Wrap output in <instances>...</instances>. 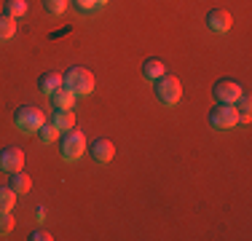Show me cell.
Returning <instances> with one entry per match:
<instances>
[{"label":"cell","instance_id":"cell-1","mask_svg":"<svg viewBox=\"0 0 252 241\" xmlns=\"http://www.w3.org/2000/svg\"><path fill=\"white\" fill-rule=\"evenodd\" d=\"M14 123H16V129L25 131V134H35V131L46 123V116H43V110H38V107H32V105H22L14 116Z\"/></svg>","mask_w":252,"mask_h":241},{"label":"cell","instance_id":"cell-2","mask_svg":"<svg viewBox=\"0 0 252 241\" xmlns=\"http://www.w3.org/2000/svg\"><path fill=\"white\" fill-rule=\"evenodd\" d=\"M180 96H183V86H180V81L175 75H161L158 81H156V99H158L161 105L175 107L180 102Z\"/></svg>","mask_w":252,"mask_h":241},{"label":"cell","instance_id":"cell-3","mask_svg":"<svg viewBox=\"0 0 252 241\" xmlns=\"http://www.w3.org/2000/svg\"><path fill=\"white\" fill-rule=\"evenodd\" d=\"M64 86L67 89H73L75 94H92L94 91V75L89 72L86 67H70L67 72H64Z\"/></svg>","mask_w":252,"mask_h":241},{"label":"cell","instance_id":"cell-4","mask_svg":"<svg viewBox=\"0 0 252 241\" xmlns=\"http://www.w3.org/2000/svg\"><path fill=\"white\" fill-rule=\"evenodd\" d=\"M83 153H86V137H83L78 129L64 131V137H62V150H59V155H62L64 161H78Z\"/></svg>","mask_w":252,"mask_h":241},{"label":"cell","instance_id":"cell-5","mask_svg":"<svg viewBox=\"0 0 252 241\" xmlns=\"http://www.w3.org/2000/svg\"><path fill=\"white\" fill-rule=\"evenodd\" d=\"M209 123H212L215 129H220V131L236 129V126H239V110H236L233 105H225V102H220V105L215 107L212 113H209Z\"/></svg>","mask_w":252,"mask_h":241},{"label":"cell","instance_id":"cell-6","mask_svg":"<svg viewBox=\"0 0 252 241\" xmlns=\"http://www.w3.org/2000/svg\"><path fill=\"white\" fill-rule=\"evenodd\" d=\"M215 99L218 102H225V105H236L239 102V96H242L244 91H242V83H236V81H218L215 83Z\"/></svg>","mask_w":252,"mask_h":241},{"label":"cell","instance_id":"cell-7","mask_svg":"<svg viewBox=\"0 0 252 241\" xmlns=\"http://www.w3.org/2000/svg\"><path fill=\"white\" fill-rule=\"evenodd\" d=\"M0 169L8 174L14 172H22L25 169V150L22 148H5L0 150Z\"/></svg>","mask_w":252,"mask_h":241},{"label":"cell","instance_id":"cell-8","mask_svg":"<svg viewBox=\"0 0 252 241\" xmlns=\"http://www.w3.org/2000/svg\"><path fill=\"white\" fill-rule=\"evenodd\" d=\"M231 24H233V19H231V14H228V11H223V8L209 11V16H207V27L212 30V32L223 35V32H228V30H231Z\"/></svg>","mask_w":252,"mask_h":241},{"label":"cell","instance_id":"cell-9","mask_svg":"<svg viewBox=\"0 0 252 241\" xmlns=\"http://www.w3.org/2000/svg\"><path fill=\"white\" fill-rule=\"evenodd\" d=\"M92 158L94 161H99V164H107V161H113V155H116V145H113L107 137H99L97 142L92 145Z\"/></svg>","mask_w":252,"mask_h":241},{"label":"cell","instance_id":"cell-10","mask_svg":"<svg viewBox=\"0 0 252 241\" xmlns=\"http://www.w3.org/2000/svg\"><path fill=\"white\" fill-rule=\"evenodd\" d=\"M75 96H78V94L73 91V89H67V86L62 83V86H59L57 91L51 94V105L57 107V110H70V107H73V102H75Z\"/></svg>","mask_w":252,"mask_h":241},{"label":"cell","instance_id":"cell-11","mask_svg":"<svg viewBox=\"0 0 252 241\" xmlns=\"http://www.w3.org/2000/svg\"><path fill=\"white\" fill-rule=\"evenodd\" d=\"M51 123L57 126V129L62 131V134H64V131L75 129V116H73L70 110H57V113H54V120H51Z\"/></svg>","mask_w":252,"mask_h":241},{"label":"cell","instance_id":"cell-12","mask_svg":"<svg viewBox=\"0 0 252 241\" xmlns=\"http://www.w3.org/2000/svg\"><path fill=\"white\" fill-rule=\"evenodd\" d=\"M142 72H145V78H151V81H158L161 75H166V64L161 62V59H145Z\"/></svg>","mask_w":252,"mask_h":241},{"label":"cell","instance_id":"cell-13","mask_svg":"<svg viewBox=\"0 0 252 241\" xmlns=\"http://www.w3.org/2000/svg\"><path fill=\"white\" fill-rule=\"evenodd\" d=\"M62 83L64 81H62L59 72H43V75H40V91H43V94H54Z\"/></svg>","mask_w":252,"mask_h":241},{"label":"cell","instance_id":"cell-14","mask_svg":"<svg viewBox=\"0 0 252 241\" xmlns=\"http://www.w3.org/2000/svg\"><path fill=\"white\" fill-rule=\"evenodd\" d=\"M11 188L25 196V193H30V188H32V180H30L25 172H14L11 174Z\"/></svg>","mask_w":252,"mask_h":241},{"label":"cell","instance_id":"cell-15","mask_svg":"<svg viewBox=\"0 0 252 241\" xmlns=\"http://www.w3.org/2000/svg\"><path fill=\"white\" fill-rule=\"evenodd\" d=\"M16 35V19L8 14L0 16V40H11Z\"/></svg>","mask_w":252,"mask_h":241},{"label":"cell","instance_id":"cell-16","mask_svg":"<svg viewBox=\"0 0 252 241\" xmlns=\"http://www.w3.org/2000/svg\"><path fill=\"white\" fill-rule=\"evenodd\" d=\"M14 204H16V190L11 185L8 188H0V212H11Z\"/></svg>","mask_w":252,"mask_h":241},{"label":"cell","instance_id":"cell-17","mask_svg":"<svg viewBox=\"0 0 252 241\" xmlns=\"http://www.w3.org/2000/svg\"><path fill=\"white\" fill-rule=\"evenodd\" d=\"M59 134H62V131H59L54 123H43V126L38 129V137H40V142H43V145L57 142V140H59Z\"/></svg>","mask_w":252,"mask_h":241},{"label":"cell","instance_id":"cell-18","mask_svg":"<svg viewBox=\"0 0 252 241\" xmlns=\"http://www.w3.org/2000/svg\"><path fill=\"white\" fill-rule=\"evenodd\" d=\"M27 0H5V11H8V16H14V19H19V16L27 14Z\"/></svg>","mask_w":252,"mask_h":241},{"label":"cell","instance_id":"cell-19","mask_svg":"<svg viewBox=\"0 0 252 241\" xmlns=\"http://www.w3.org/2000/svg\"><path fill=\"white\" fill-rule=\"evenodd\" d=\"M67 3H70V0H43L46 11H49V14H54V16L64 14V8H67Z\"/></svg>","mask_w":252,"mask_h":241},{"label":"cell","instance_id":"cell-20","mask_svg":"<svg viewBox=\"0 0 252 241\" xmlns=\"http://www.w3.org/2000/svg\"><path fill=\"white\" fill-rule=\"evenodd\" d=\"M11 228H14V217L8 212H0V233H11Z\"/></svg>","mask_w":252,"mask_h":241},{"label":"cell","instance_id":"cell-21","mask_svg":"<svg viewBox=\"0 0 252 241\" xmlns=\"http://www.w3.org/2000/svg\"><path fill=\"white\" fill-rule=\"evenodd\" d=\"M78 11H94L97 8V0H75Z\"/></svg>","mask_w":252,"mask_h":241},{"label":"cell","instance_id":"cell-22","mask_svg":"<svg viewBox=\"0 0 252 241\" xmlns=\"http://www.w3.org/2000/svg\"><path fill=\"white\" fill-rule=\"evenodd\" d=\"M30 239H32V241H51V233H46V231H35Z\"/></svg>","mask_w":252,"mask_h":241},{"label":"cell","instance_id":"cell-23","mask_svg":"<svg viewBox=\"0 0 252 241\" xmlns=\"http://www.w3.org/2000/svg\"><path fill=\"white\" fill-rule=\"evenodd\" d=\"M35 217H38V220H43V217H46V209H43V207H38V212H35Z\"/></svg>","mask_w":252,"mask_h":241},{"label":"cell","instance_id":"cell-24","mask_svg":"<svg viewBox=\"0 0 252 241\" xmlns=\"http://www.w3.org/2000/svg\"><path fill=\"white\" fill-rule=\"evenodd\" d=\"M107 3V0H97V5H105Z\"/></svg>","mask_w":252,"mask_h":241}]
</instances>
